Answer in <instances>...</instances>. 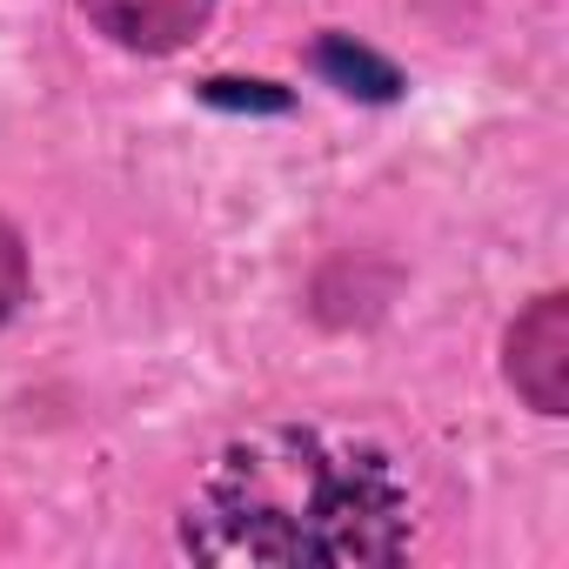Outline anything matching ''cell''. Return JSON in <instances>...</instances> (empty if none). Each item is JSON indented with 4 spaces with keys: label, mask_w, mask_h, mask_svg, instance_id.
Wrapping results in <instances>:
<instances>
[{
    "label": "cell",
    "mask_w": 569,
    "mask_h": 569,
    "mask_svg": "<svg viewBox=\"0 0 569 569\" xmlns=\"http://www.w3.org/2000/svg\"><path fill=\"white\" fill-rule=\"evenodd\" d=\"M181 556L214 569H376L416 549V489L349 422H261L181 502Z\"/></svg>",
    "instance_id": "cell-1"
},
{
    "label": "cell",
    "mask_w": 569,
    "mask_h": 569,
    "mask_svg": "<svg viewBox=\"0 0 569 569\" xmlns=\"http://www.w3.org/2000/svg\"><path fill=\"white\" fill-rule=\"evenodd\" d=\"M502 376L536 416L569 409V296H536L502 342Z\"/></svg>",
    "instance_id": "cell-2"
},
{
    "label": "cell",
    "mask_w": 569,
    "mask_h": 569,
    "mask_svg": "<svg viewBox=\"0 0 569 569\" xmlns=\"http://www.w3.org/2000/svg\"><path fill=\"white\" fill-rule=\"evenodd\" d=\"M81 14L128 54H174L208 28L214 0H81Z\"/></svg>",
    "instance_id": "cell-3"
},
{
    "label": "cell",
    "mask_w": 569,
    "mask_h": 569,
    "mask_svg": "<svg viewBox=\"0 0 569 569\" xmlns=\"http://www.w3.org/2000/svg\"><path fill=\"white\" fill-rule=\"evenodd\" d=\"M309 61H316V74H322L329 88H342V94H356V101H396V94H402L396 61H382V54L362 48L356 34H322Z\"/></svg>",
    "instance_id": "cell-4"
},
{
    "label": "cell",
    "mask_w": 569,
    "mask_h": 569,
    "mask_svg": "<svg viewBox=\"0 0 569 569\" xmlns=\"http://www.w3.org/2000/svg\"><path fill=\"white\" fill-rule=\"evenodd\" d=\"M201 101H208V108L281 114V108H289V88H274V81H201Z\"/></svg>",
    "instance_id": "cell-5"
},
{
    "label": "cell",
    "mask_w": 569,
    "mask_h": 569,
    "mask_svg": "<svg viewBox=\"0 0 569 569\" xmlns=\"http://www.w3.org/2000/svg\"><path fill=\"white\" fill-rule=\"evenodd\" d=\"M21 302H28V248H21V234L8 221H0V322H8Z\"/></svg>",
    "instance_id": "cell-6"
}]
</instances>
